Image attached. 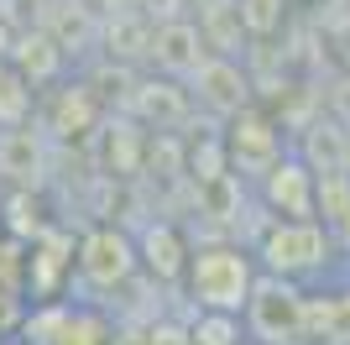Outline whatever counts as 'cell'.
Here are the masks:
<instances>
[{"label":"cell","instance_id":"obj_12","mask_svg":"<svg viewBox=\"0 0 350 345\" xmlns=\"http://www.w3.org/2000/svg\"><path fill=\"white\" fill-rule=\"evenodd\" d=\"M293 146L314 162V172L319 168H350V126L340 120V115H319Z\"/></svg>","mask_w":350,"mask_h":345},{"label":"cell","instance_id":"obj_4","mask_svg":"<svg viewBox=\"0 0 350 345\" xmlns=\"http://www.w3.org/2000/svg\"><path fill=\"white\" fill-rule=\"evenodd\" d=\"M225 152H230V172H241L246 183H256L272 162L288 152V136H282V120L272 110H262V105L251 100V105H241L235 115H225Z\"/></svg>","mask_w":350,"mask_h":345},{"label":"cell","instance_id":"obj_14","mask_svg":"<svg viewBox=\"0 0 350 345\" xmlns=\"http://www.w3.org/2000/svg\"><path fill=\"white\" fill-rule=\"evenodd\" d=\"M0 172H11L16 183H37L42 178V142L27 126H5L0 131Z\"/></svg>","mask_w":350,"mask_h":345},{"label":"cell","instance_id":"obj_6","mask_svg":"<svg viewBox=\"0 0 350 345\" xmlns=\"http://www.w3.org/2000/svg\"><path fill=\"white\" fill-rule=\"evenodd\" d=\"M314 162L298 152V146H288L272 168L256 178V199L272 209V215H288V220H314L319 215V199H314Z\"/></svg>","mask_w":350,"mask_h":345},{"label":"cell","instance_id":"obj_19","mask_svg":"<svg viewBox=\"0 0 350 345\" xmlns=\"http://www.w3.org/2000/svg\"><path fill=\"white\" fill-rule=\"evenodd\" d=\"M235 11H241L246 37H272L288 16V0H235Z\"/></svg>","mask_w":350,"mask_h":345},{"label":"cell","instance_id":"obj_21","mask_svg":"<svg viewBox=\"0 0 350 345\" xmlns=\"http://www.w3.org/2000/svg\"><path fill=\"white\" fill-rule=\"evenodd\" d=\"M345 345H350V340H345Z\"/></svg>","mask_w":350,"mask_h":345},{"label":"cell","instance_id":"obj_13","mask_svg":"<svg viewBox=\"0 0 350 345\" xmlns=\"http://www.w3.org/2000/svg\"><path fill=\"white\" fill-rule=\"evenodd\" d=\"M47 126L58 131V136H84V131L100 126V100L89 94V84H63L58 94H53Z\"/></svg>","mask_w":350,"mask_h":345},{"label":"cell","instance_id":"obj_16","mask_svg":"<svg viewBox=\"0 0 350 345\" xmlns=\"http://www.w3.org/2000/svg\"><path fill=\"white\" fill-rule=\"evenodd\" d=\"M189 345H246V319L225 309H193Z\"/></svg>","mask_w":350,"mask_h":345},{"label":"cell","instance_id":"obj_1","mask_svg":"<svg viewBox=\"0 0 350 345\" xmlns=\"http://www.w3.org/2000/svg\"><path fill=\"white\" fill-rule=\"evenodd\" d=\"M262 272L272 277H288L298 288H319V283H335V277L350 272V257L340 246L335 225H324L319 215L314 220H288V215H272L262 225V235L251 241Z\"/></svg>","mask_w":350,"mask_h":345},{"label":"cell","instance_id":"obj_17","mask_svg":"<svg viewBox=\"0 0 350 345\" xmlns=\"http://www.w3.org/2000/svg\"><path fill=\"white\" fill-rule=\"evenodd\" d=\"M314 199H319V220L324 225H340V220L350 215V168H319Z\"/></svg>","mask_w":350,"mask_h":345},{"label":"cell","instance_id":"obj_8","mask_svg":"<svg viewBox=\"0 0 350 345\" xmlns=\"http://www.w3.org/2000/svg\"><path fill=\"white\" fill-rule=\"evenodd\" d=\"M73 251H79V241L73 235H63V230L47 225L42 235H31V257H27V293L37 303L58 298L63 283H73Z\"/></svg>","mask_w":350,"mask_h":345},{"label":"cell","instance_id":"obj_2","mask_svg":"<svg viewBox=\"0 0 350 345\" xmlns=\"http://www.w3.org/2000/svg\"><path fill=\"white\" fill-rule=\"evenodd\" d=\"M262 277V261L251 246H193L189 272H183V293H189L193 309H225V314H241L251 298V288Z\"/></svg>","mask_w":350,"mask_h":345},{"label":"cell","instance_id":"obj_3","mask_svg":"<svg viewBox=\"0 0 350 345\" xmlns=\"http://www.w3.org/2000/svg\"><path fill=\"white\" fill-rule=\"evenodd\" d=\"M241 319H246V340L256 345H304V288L262 272Z\"/></svg>","mask_w":350,"mask_h":345},{"label":"cell","instance_id":"obj_5","mask_svg":"<svg viewBox=\"0 0 350 345\" xmlns=\"http://www.w3.org/2000/svg\"><path fill=\"white\" fill-rule=\"evenodd\" d=\"M73 272L79 283L94 288V293H116L142 272V257H136V235H126L120 225H89L79 235V251H73Z\"/></svg>","mask_w":350,"mask_h":345},{"label":"cell","instance_id":"obj_11","mask_svg":"<svg viewBox=\"0 0 350 345\" xmlns=\"http://www.w3.org/2000/svg\"><path fill=\"white\" fill-rule=\"evenodd\" d=\"M126 110H131V120H142V126H152V131H173V126L189 120L193 94L183 89V79L162 73V79H142V84H136Z\"/></svg>","mask_w":350,"mask_h":345},{"label":"cell","instance_id":"obj_18","mask_svg":"<svg viewBox=\"0 0 350 345\" xmlns=\"http://www.w3.org/2000/svg\"><path fill=\"white\" fill-rule=\"evenodd\" d=\"M31 79L16 63H0V131L5 126H21L27 120V110H31Z\"/></svg>","mask_w":350,"mask_h":345},{"label":"cell","instance_id":"obj_10","mask_svg":"<svg viewBox=\"0 0 350 345\" xmlns=\"http://www.w3.org/2000/svg\"><path fill=\"white\" fill-rule=\"evenodd\" d=\"M136 257H142L146 277H157V283H183L193 246L183 241V230H178L173 220H146L142 235H136Z\"/></svg>","mask_w":350,"mask_h":345},{"label":"cell","instance_id":"obj_20","mask_svg":"<svg viewBox=\"0 0 350 345\" xmlns=\"http://www.w3.org/2000/svg\"><path fill=\"white\" fill-rule=\"evenodd\" d=\"M246 345H256V340H246Z\"/></svg>","mask_w":350,"mask_h":345},{"label":"cell","instance_id":"obj_9","mask_svg":"<svg viewBox=\"0 0 350 345\" xmlns=\"http://www.w3.org/2000/svg\"><path fill=\"white\" fill-rule=\"evenodd\" d=\"M146 58H152L157 73H173V79L189 84V73L209 58V37L193 27V21H183V16H167V21H157V31H152Z\"/></svg>","mask_w":350,"mask_h":345},{"label":"cell","instance_id":"obj_7","mask_svg":"<svg viewBox=\"0 0 350 345\" xmlns=\"http://www.w3.org/2000/svg\"><path fill=\"white\" fill-rule=\"evenodd\" d=\"M189 94H193L199 110H209V115L225 120V115H235L241 105H251V79L230 53H209L204 63L189 73Z\"/></svg>","mask_w":350,"mask_h":345},{"label":"cell","instance_id":"obj_15","mask_svg":"<svg viewBox=\"0 0 350 345\" xmlns=\"http://www.w3.org/2000/svg\"><path fill=\"white\" fill-rule=\"evenodd\" d=\"M11 63L27 73L31 89H37V84H47V79H58V68H63V47H58V37L31 31V37H21V42H16V58H11Z\"/></svg>","mask_w":350,"mask_h":345}]
</instances>
